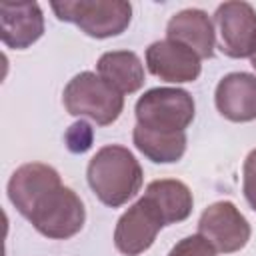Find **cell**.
Masks as SVG:
<instances>
[{"mask_svg":"<svg viewBox=\"0 0 256 256\" xmlns=\"http://www.w3.org/2000/svg\"><path fill=\"white\" fill-rule=\"evenodd\" d=\"M88 184L98 200L118 208L134 198L142 186V168L134 154L118 144L100 148L86 168Z\"/></svg>","mask_w":256,"mask_h":256,"instance_id":"6da1fadb","label":"cell"},{"mask_svg":"<svg viewBox=\"0 0 256 256\" xmlns=\"http://www.w3.org/2000/svg\"><path fill=\"white\" fill-rule=\"evenodd\" d=\"M62 102L68 114L86 116L98 126L112 124L124 108V96L94 72L76 74L66 84Z\"/></svg>","mask_w":256,"mask_h":256,"instance_id":"7a4b0ae2","label":"cell"},{"mask_svg":"<svg viewBox=\"0 0 256 256\" xmlns=\"http://www.w3.org/2000/svg\"><path fill=\"white\" fill-rule=\"evenodd\" d=\"M46 238L66 240L78 234L86 220V210L78 194L68 186L50 188L26 216Z\"/></svg>","mask_w":256,"mask_h":256,"instance_id":"3957f363","label":"cell"},{"mask_svg":"<svg viewBox=\"0 0 256 256\" xmlns=\"http://www.w3.org/2000/svg\"><path fill=\"white\" fill-rule=\"evenodd\" d=\"M54 14L76 24L84 34L92 38H110L124 32L132 18V6L124 0H76V2H52Z\"/></svg>","mask_w":256,"mask_h":256,"instance_id":"277c9868","label":"cell"},{"mask_svg":"<svg viewBox=\"0 0 256 256\" xmlns=\"http://www.w3.org/2000/svg\"><path fill=\"white\" fill-rule=\"evenodd\" d=\"M140 126L156 132H184L194 120V100L182 88H152L136 102Z\"/></svg>","mask_w":256,"mask_h":256,"instance_id":"5b68a950","label":"cell"},{"mask_svg":"<svg viewBox=\"0 0 256 256\" xmlns=\"http://www.w3.org/2000/svg\"><path fill=\"white\" fill-rule=\"evenodd\" d=\"M198 232L218 252H224V254L238 252L250 240L248 220L228 200L214 202L202 212L198 220Z\"/></svg>","mask_w":256,"mask_h":256,"instance_id":"8992f818","label":"cell"},{"mask_svg":"<svg viewBox=\"0 0 256 256\" xmlns=\"http://www.w3.org/2000/svg\"><path fill=\"white\" fill-rule=\"evenodd\" d=\"M164 226V220L160 212L152 206L148 198H140L136 204H132L120 218L114 230V244L116 250L124 256H138L144 250H148L160 228Z\"/></svg>","mask_w":256,"mask_h":256,"instance_id":"52a82bcc","label":"cell"},{"mask_svg":"<svg viewBox=\"0 0 256 256\" xmlns=\"http://www.w3.org/2000/svg\"><path fill=\"white\" fill-rule=\"evenodd\" d=\"M214 20L220 32L222 52L230 58H246L256 44V10L248 2H224L216 8Z\"/></svg>","mask_w":256,"mask_h":256,"instance_id":"ba28073f","label":"cell"},{"mask_svg":"<svg viewBox=\"0 0 256 256\" xmlns=\"http://www.w3.org/2000/svg\"><path fill=\"white\" fill-rule=\"evenodd\" d=\"M146 66L148 70L164 82H192L200 76V58L174 40H158L146 48Z\"/></svg>","mask_w":256,"mask_h":256,"instance_id":"9c48e42d","label":"cell"},{"mask_svg":"<svg viewBox=\"0 0 256 256\" xmlns=\"http://www.w3.org/2000/svg\"><path fill=\"white\" fill-rule=\"evenodd\" d=\"M42 32L44 16L38 2H0V36L8 48H28Z\"/></svg>","mask_w":256,"mask_h":256,"instance_id":"30bf717a","label":"cell"},{"mask_svg":"<svg viewBox=\"0 0 256 256\" xmlns=\"http://www.w3.org/2000/svg\"><path fill=\"white\" fill-rule=\"evenodd\" d=\"M60 174L42 162H28L16 168L8 182V198L14 208L26 218L32 206L54 186H60Z\"/></svg>","mask_w":256,"mask_h":256,"instance_id":"8fae6325","label":"cell"},{"mask_svg":"<svg viewBox=\"0 0 256 256\" xmlns=\"http://www.w3.org/2000/svg\"><path fill=\"white\" fill-rule=\"evenodd\" d=\"M218 112L232 122L256 120V76L248 72L226 74L214 92Z\"/></svg>","mask_w":256,"mask_h":256,"instance_id":"7c38bea8","label":"cell"},{"mask_svg":"<svg viewBox=\"0 0 256 256\" xmlns=\"http://www.w3.org/2000/svg\"><path fill=\"white\" fill-rule=\"evenodd\" d=\"M166 36H168V40H174V42L190 48L198 58L214 56V48H216L214 26L204 10L186 8V10L176 12L168 20Z\"/></svg>","mask_w":256,"mask_h":256,"instance_id":"4fadbf2b","label":"cell"},{"mask_svg":"<svg viewBox=\"0 0 256 256\" xmlns=\"http://www.w3.org/2000/svg\"><path fill=\"white\" fill-rule=\"evenodd\" d=\"M98 76L106 80L120 94H132L144 84V66L130 50L104 52L96 64Z\"/></svg>","mask_w":256,"mask_h":256,"instance_id":"5bb4252c","label":"cell"},{"mask_svg":"<svg viewBox=\"0 0 256 256\" xmlns=\"http://www.w3.org/2000/svg\"><path fill=\"white\" fill-rule=\"evenodd\" d=\"M144 198H148L152 206L160 212L164 226L182 222L192 212V192L180 180H172V178L154 180L148 184Z\"/></svg>","mask_w":256,"mask_h":256,"instance_id":"9a60e30c","label":"cell"},{"mask_svg":"<svg viewBox=\"0 0 256 256\" xmlns=\"http://www.w3.org/2000/svg\"><path fill=\"white\" fill-rule=\"evenodd\" d=\"M134 146L152 162L170 164L178 162L186 150V132H156L140 124L132 132Z\"/></svg>","mask_w":256,"mask_h":256,"instance_id":"2e32d148","label":"cell"},{"mask_svg":"<svg viewBox=\"0 0 256 256\" xmlns=\"http://www.w3.org/2000/svg\"><path fill=\"white\" fill-rule=\"evenodd\" d=\"M168 256H216V248L200 234L186 236L172 246Z\"/></svg>","mask_w":256,"mask_h":256,"instance_id":"e0dca14e","label":"cell"},{"mask_svg":"<svg viewBox=\"0 0 256 256\" xmlns=\"http://www.w3.org/2000/svg\"><path fill=\"white\" fill-rule=\"evenodd\" d=\"M244 196L250 208L256 212V148L244 160V182H242Z\"/></svg>","mask_w":256,"mask_h":256,"instance_id":"ac0fdd59","label":"cell"},{"mask_svg":"<svg viewBox=\"0 0 256 256\" xmlns=\"http://www.w3.org/2000/svg\"><path fill=\"white\" fill-rule=\"evenodd\" d=\"M250 64H252V68L256 70V44H254V48H252V54H250Z\"/></svg>","mask_w":256,"mask_h":256,"instance_id":"d6986e66","label":"cell"}]
</instances>
